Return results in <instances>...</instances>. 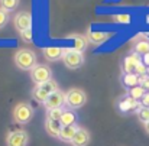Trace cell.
<instances>
[{"label":"cell","instance_id":"cell-9","mask_svg":"<svg viewBox=\"0 0 149 146\" xmlns=\"http://www.w3.org/2000/svg\"><path fill=\"white\" fill-rule=\"evenodd\" d=\"M141 62H142L141 55H138V54L132 52V54H129V55L123 59L122 70H123V72H125V74H135V70H136V67H138Z\"/></svg>","mask_w":149,"mask_h":146},{"label":"cell","instance_id":"cell-30","mask_svg":"<svg viewBox=\"0 0 149 146\" xmlns=\"http://www.w3.org/2000/svg\"><path fill=\"white\" fill-rule=\"evenodd\" d=\"M141 104H142V107H149V93L146 91V94L142 97L141 100Z\"/></svg>","mask_w":149,"mask_h":146},{"label":"cell","instance_id":"cell-12","mask_svg":"<svg viewBox=\"0 0 149 146\" xmlns=\"http://www.w3.org/2000/svg\"><path fill=\"white\" fill-rule=\"evenodd\" d=\"M64 54H65V49L56 48V47H49V48H45V49H44V56H45V59L52 61V62L62 59Z\"/></svg>","mask_w":149,"mask_h":146},{"label":"cell","instance_id":"cell-33","mask_svg":"<svg viewBox=\"0 0 149 146\" xmlns=\"http://www.w3.org/2000/svg\"><path fill=\"white\" fill-rule=\"evenodd\" d=\"M143 126H145V130H146V133L149 135V122H148V123H145Z\"/></svg>","mask_w":149,"mask_h":146},{"label":"cell","instance_id":"cell-11","mask_svg":"<svg viewBox=\"0 0 149 146\" xmlns=\"http://www.w3.org/2000/svg\"><path fill=\"white\" fill-rule=\"evenodd\" d=\"M90 133L87 129H83V127H78L74 139L71 140V146H87L90 143Z\"/></svg>","mask_w":149,"mask_h":146},{"label":"cell","instance_id":"cell-4","mask_svg":"<svg viewBox=\"0 0 149 146\" xmlns=\"http://www.w3.org/2000/svg\"><path fill=\"white\" fill-rule=\"evenodd\" d=\"M31 78L36 86H41L47 81L52 80V71L48 65L45 64H38L32 71H31Z\"/></svg>","mask_w":149,"mask_h":146},{"label":"cell","instance_id":"cell-1","mask_svg":"<svg viewBox=\"0 0 149 146\" xmlns=\"http://www.w3.org/2000/svg\"><path fill=\"white\" fill-rule=\"evenodd\" d=\"M15 64L22 71H32L38 65L36 55L31 49H19L15 55Z\"/></svg>","mask_w":149,"mask_h":146},{"label":"cell","instance_id":"cell-29","mask_svg":"<svg viewBox=\"0 0 149 146\" xmlns=\"http://www.w3.org/2000/svg\"><path fill=\"white\" fill-rule=\"evenodd\" d=\"M20 35H22V39H23L25 42H28V44L32 42V29L23 31V32H20Z\"/></svg>","mask_w":149,"mask_h":146},{"label":"cell","instance_id":"cell-7","mask_svg":"<svg viewBox=\"0 0 149 146\" xmlns=\"http://www.w3.org/2000/svg\"><path fill=\"white\" fill-rule=\"evenodd\" d=\"M117 107H119V110L122 113H129V111H138L142 107V104H141V101L132 98L127 94V96H125V97H122L119 100Z\"/></svg>","mask_w":149,"mask_h":146},{"label":"cell","instance_id":"cell-28","mask_svg":"<svg viewBox=\"0 0 149 146\" xmlns=\"http://www.w3.org/2000/svg\"><path fill=\"white\" fill-rule=\"evenodd\" d=\"M146 70H148V67H146L143 62H141V64L136 67V70H135V74H136L138 77H141V75H146Z\"/></svg>","mask_w":149,"mask_h":146},{"label":"cell","instance_id":"cell-14","mask_svg":"<svg viewBox=\"0 0 149 146\" xmlns=\"http://www.w3.org/2000/svg\"><path fill=\"white\" fill-rule=\"evenodd\" d=\"M111 35L113 33H110V32H88V35H87V39L90 41V42H93L94 45H100V44H103V42H106L107 39H110L111 38Z\"/></svg>","mask_w":149,"mask_h":146},{"label":"cell","instance_id":"cell-24","mask_svg":"<svg viewBox=\"0 0 149 146\" xmlns=\"http://www.w3.org/2000/svg\"><path fill=\"white\" fill-rule=\"evenodd\" d=\"M62 113H64V108H51V110L47 111V119H51V120H58V122H59V119H61Z\"/></svg>","mask_w":149,"mask_h":146},{"label":"cell","instance_id":"cell-32","mask_svg":"<svg viewBox=\"0 0 149 146\" xmlns=\"http://www.w3.org/2000/svg\"><path fill=\"white\" fill-rule=\"evenodd\" d=\"M142 87H143V88H145V90L149 93V77L145 80V81H143V83H142Z\"/></svg>","mask_w":149,"mask_h":146},{"label":"cell","instance_id":"cell-20","mask_svg":"<svg viewBox=\"0 0 149 146\" xmlns=\"http://www.w3.org/2000/svg\"><path fill=\"white\" fill-rule=\"evenodd\" d=\"M49 96H51L49 93H47V91H45V90H44L41 86H36V87L32 90V97L35 98L36 101L42 103V104L48 100V97H49Z\"/></svg>","mask_w":149,"mask_h":146},{"label":"cell","instance_id":"cell-5","mask_svg":"<svg viewBox=\"0 0 149 146\" xmlns=\"http://www.w3.org/2000/svg\"><path fill=\"white\" fill-rule=\"evenodd\" d=\"M62 62L70 70H77L84 62V55L75 49H65V54L62 56Z\"/></svg>","mask_w":149,"mask_h":146},{"label":"cell","instance_id":"cell-34","mask_svg":"<svg viewBox=\"0 0 149 146\" xmlns=\"http://www.w3.org/2000/svg\"><path fill=\"white\" fill-rule=\"evenodd\" d=\"M146 75L149 77V67H148V70H146Z\"/></svg>","mask_w":149,"mask_h":146},{"label":"cell","instance_id":"cell-26","mask_svg":"<svg viewBox=\"0 0 149 146\" xmlns=\"http://www.w3.org/2000/svg\"><path fill=\"white\" fill-rule=\"evenodd\" d=\"M113 20L117 23H130L132 19L129 15H116V16H113Z\"/></svg>","mask_w":149,"mask_h":146},{"label":"cell","instance_id":"cell-17","mask_svg":"<svg viewBox=\"0 0 149 146\" xmlns=\"http://www.w3.org/2000/svg\"><path fill=\"white\" fill-rule=\"evenodd\" d=\"M133 52L143 56L149 54V39H138L135 41V45H133Z\"/></svg>","mask_w":149,"mask_h":146},{"label":"cell","instance_id":"cell-27","mask_svg":"<svg viewBox=\"0 0 149 146\" xmlns=\"http://www.w3.org/2000/svg\"><path fill=\"white\" fill-rule=\"evenodd\" d=\"M7 22H9V12H6L0 7V29L4 28Z\"/></svg>","mask_w":149,"mask_h":146},{"label":"cell","instance_id":"cell-8","mask_svg":"<svg viewBox=\"0 0 149 146\" xmlns=\"http://www.w3.org/2000/svg\"><path fill=\"white\" fill-rule=\"evenodd\" d=\"M13 22H15V28L19 32H23V31L31 29V26H32V16H31L29 12H19L15 16Z\"/></svg>","mask_w":149,"mask_h":146},{"label":"cell","instance_id":"cell-35","mask_svg":"<svg viewBox=\"0 0 149 146\" xmlns=\"http://www.w3.org/2000/svg\"><path fill=\"white\" fill-rule=\"evenodd\" d=\"M146 20H148V22H149V16H148V19H146Z\"/></svg>","mask_w":149,"mask_h":146},{"label":"cell","instance_id":"cell-23","mask_svg":"<svg viewBox=\"0 0 149 146\" xmlns=\"http://www.w3.org/2000/svg\"><path fill=\"white\" fill-rule=\"evenodd\" d=\"M41 87L47 91V93H55V91H58L59 88H58V84H56V81H54V80H49V81H47V83H44V84H41Z\"/></svg>","mask_w":149,"mask_h":146},{"label":"cell","instance_id":"cell-16","mask_svg":"<svg viewBox=\"0 0 149 146\" xmlns=\"http://www.w3.org/2000/svg\"><path fill=\"white\" fill-rule=\"evenodd\" d=\"M59 123L62 126H74L77 123V114L70 108V110H64L61 119H59Z\"/></svg>","mask_w":149,"mask_h":146},{"label":"cell","instance_id":"cell-19","mask_svg":"<svg viewBox=\"0 0 149 146\" xmlns=\"http://www.w3.org/2000/svg\"><path fill=\"white\" fill-rule=\"evenodd\" d=\"M122 84L130 90V88L139 86V77L136 74H123L122 75Z\"/></svg>","mask_w":149,"mask_h":146},{"label":"cell","instance_id":"cell-10","mask_svg":"<svg viewBox=\"0 0 149 146\" xmlns=\"http://www.w3.org/2000/svg\"><path fill=\"white\" fill-rule=\"evenodd\" d=\"M65 104V93L58 90L55 93H52L48 100L44 103L45 108L47 110H51V108H62V106Z\"/></svg>","mask_w":149,"mask_h":146},{"label":"cell","instance_id":"cell-31","mask_svg":"<svg viewBox=\"0 0 149 146\" xmlns=\"http://www.w3.org/2000/svg\"><path fill=\"white\" fill-rule=\"evenodd\" d=\"M142 62H143L146 67H149V54H146V55L142 56Z\"/></svg>","mask_w":149,"mask_h":146},{"label":"cell","instance_id":"cell-3","mask_svg":"<svg viewBox=\"0 0 149 146\" xmlns=\"http://www.w3.org/2000/svg\"><path fill=\"white\" fill-rule=\"evenodd\" d=\"M87 103V94L81 88H70L65 93V104L70 108H80Z\"/></svg>","mask_w":149,"mask_h":146},{"label":"cell","instance_id":"cell-6","mask_svg":"<svg viewBox=\"0 0 149 146\" xmlns=\"http://www.w3.org/2000/svg\"><path fill=\"white\" fill-rule=\"evenodd\" d=\"M29 142V135L25 130H15L6 136L7 146H26Z\"/></svg>","mask_w":149,"mask_h":146},{"label":"cell","instance_id":"cell-15","mask_svg":"<svg viewBox=\"0 0 149 146\" xmlns=\"http://www.w3.org/2000/svg\"><path fill=\"white\" fill-rule=\"evenodd\" d=\"M61 129H62V124H61L58 120L47 119V122H45V130L48 132L49 136H52V138H59Z\"/></svg>","mask_w":149,"mask_h":146},{"label":"cell","instance_id":"cell-21","mask_svg":"<svg viewBox=\"0 0 149 146\" xmlns=\"http://www.w3.org/2000/svg\"><path fill=\"white\" fill-rule=\"evenodd\" d=\"M145 94H146V90L142 86H136V87H133V88L129 90V96L132 98H135V100H138V101H141Z\"/></svg>","mask_w":149,"mask_h":146},{"label":"cell","instance_id":"cell-18","mask_svg":"<svg viewBox=\"0 0 149 146\" xmlns=\"http://www.w3.org/2000/svg\"><path fill=\"white\" fill-rule=\"evenodd\" d=\"M70 39H74V44H75L74 49L81 52V54H83V51H86L87 47H88V39L84 35H71Z\"/></svg>","mask_w":149,"mask_h":146},{"label":"cell","instance_id":"cell-13","mask_svg":"<svg viewBox=\"0 0 149 146\" xmlns=\"http://www.w3.org/2000/svg\"><path fill=\"white\" fill-rule=\"evenodd\" d=\"M77 130H78V126H77V124H74V126H62L58 139H61L62 142L71 143V140L74 139V136H75V133H77Z\"/></svg>","mask_w":149,"mask_h":146},{"label":"cell","instance_id":"cell-2","mask_svg":"<svg viewBox=\"0 0 149 146\" xmlns=\"http://www.w3.org/2000/svg\"><path fill=\"white\" fill-rule=\"evenodd\" d=\"M33 117V108L28 103H17L13 108V120L19 124H26Z\"/></svg>","mask_w":149,"mask_h":146},{"label":"cell","instance_id":"cell-25","mask_svg":"<svg viewBox=\"0 0 149 146\" xmlns=\"http://www.w3.org/2000/svg\"><path fill=\"white\" fill-rule=\"evenodd\" d=\"M136 114H138V119H139L143 124L149 122V107H141V108L136 111Z\"/></svg>","mask_w":149,"mask_h":146},{"label":"cell","instance_id":"cell-22","mask_svg":"<svg viewBox=\"0 0 149 146\" xmlns=\"http://www.w3.org/2000/svg\"><path fill=\"white\" fill-rule=\"evenodd\" d=\"M20 0H0V7L6 12H12L19 6Z\"/></svg>","mask_w":149,"mask_h":146}]
</instances>
